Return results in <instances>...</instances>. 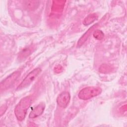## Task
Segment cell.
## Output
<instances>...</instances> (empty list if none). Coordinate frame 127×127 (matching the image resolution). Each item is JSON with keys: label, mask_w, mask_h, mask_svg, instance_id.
I'll return each mask as SVG.
<instances>
[{"label": "cell", "mask_w": 127, "mask_h": 127, "mask_svg": "<svg viewBox=\"0 0 127 127\" xmlns=\"http://www.w3.org/2000/svg\"><path fill=\"white\" fill-rule=\"evenodd\" d=\"M31 103V98L30 96H26L21 99L16 105L14 109V114L18 121H22L25 119L27 111Z\"/></svg>", "instance_id": "cell-1"}, {"label": "cell", "mask_w": 127, "mask_h": 127, "mask_svg": "<svg viewBox=\"0 0 127 127\" xmlns=\"http://www.w3.org/2000/svg\"><path fill=\"white\" fill-rule=\"evenodd\" d=\"M101 92L102 89L99 87H86L79 91L78 96L79 99L85 100L97 96Z\"/></svg>", "instance_id": "cell-2"}, {"label": "cell", "mask_w": 127, "mask_h": 127, "mask_svg": "<svg viewBox=\"0 0 127 127\" xmlns=\"http://www.w3.org/2000/svg\"><path fill=\"white\" fill-rule=\"evenodd\" d=\"M41 72V69L39 67L34 69L29 74H27V75L22 80L21 83L17 86L16 90H21L29 85L31 82H32L37 77V76Z\"/></svg>", "instance_id": "cell-3"}, {"label": "cell", "mask_w": 127, "mask_h": 127, "mask_svg": "<svg viewBox=\"0 0 127 127\" xmlns=\"http://www.w3.org/2000/svg\"><path fill=\"white\" fill-rule=\"evenodd\" d=\"M20 74V72L18 71H14L6 78L3 79L0 83L1 90H4L8 88L17 79Z\"/></svg>", "instance_id": "cell-4"}, {"label": "cell", "mask_w": 127, "mask_h": 127, "mask_svg": "<svg viewBox=\"0 0 127 127\" xmlns=\"http://www.w3.org/2000/svg\"><path fill=\"white\" fill-rule=\"evenodd\" d=\"M70 99V94L67 91H64L60 94L58 96L57 98V102L60 107L65 108L68 105Z\"/></svg>", "instance_id": "cell-5"}, {"label": "cell", "mask_w": 127, "mask_h": 127, "mask_svg": "<svg viewBox=\"0 0 127 127\" xmlns=\"http://www.w3.org/2000/svg\"><path fill=\"white\" fill-rule=\"evenodd\" d=\"M45 108V105L44 103H41L38 104L30 113L29 115V118L34 119L41 115L44 112Z\"/></svg>", "instance_id": "cell-6"}, {"label": "cell", "mask_w": 127, "mask_h": 127, "mask_svg": "<svg viewBox=\"0 0 127 127\" xmlns=\"http://www.w3.org/2000/svg\"><path fill=\"white\" fill-rule=\"evenodd\" d=\"M97 24H95L93 25L92 27H91L79 39V40L77 42V47L79 48L87 40V39H88V38L89 37V36H90V35L91 34L92 31L93 30V29H94V28L96 26Z\"/></svg>", "instance_id": "cell-7"}, {"label": "cell", "mask_w": 127, "mask_h": 127, "mask_svg": "<svg viewBox=\"0 0 127 127\" xmlns=\"http://www.w3.org/2000/svg\"><path fill=\"white\" fill-rule=\"evenodd\" d=\"M98 18V16L95 13L90 14L86 16L83 21V23L85 25H88L93 23Z\"/></svg>", "instance_id": "cell-8"}, {"label": "cell", "mask_w": 127, "mask_h": 127, "mask_svg": "<svg viewBox=\"0 0 127 127\" xmlns=\"http://www.w3.org/2000/svg\"><path fill=\"white\" fill-rule=\"evenodd\" d=\"M25 5L26 8L28 9H35L39 4V1L37 0H28L25 1Z\"/></svg>", "instance_id": "cell-9"}, {"label": "cell", "mask_w": 127, "mask_h": 127, "mask_svg": "<svg viewBox=\"0 0 127 127\" xmlns=\"http://www.w3.org/2000/svg\"><path fill=\"white\" fill-rule=\"evenodd\" d=\"M93 36L97 40H101L104 37V34L101 30H96L94 31Z\"/></svg>", "instance_id": "cell-10"}, {"label": "cell", "mask_w": 127, "mask_h": 127, "mask_svg": "<svg viewBox=\"0 0 127 127\" xmlns=\"http://www.w3.org/2000/svg\"><path fill=\"white\" fill-rule=\"evenodd\" d=\"M99 70L102 73H107L110 71V67L106 64H102L99 68Z\"/></svg>", "instance_id": "cell-11"}]
</instances>
